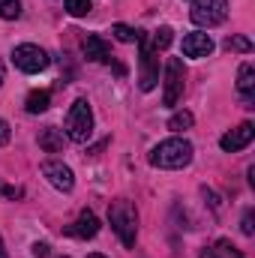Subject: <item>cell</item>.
<instances>
[{
  "mask_svg": "<svg viewBox=\"0 0 255 258\" xmlns=\"http://www.w3.org/2000/svg\"><path fill=\"white\" fill-rule=\"evenodd\" d=\"M0 192L9 195V198H21L24 195V189H18V186H6V183H0Z\"/></svg>",
  "mask_w": 255,
  "mask_h": 258,
  "instance_id": "25",
  "label": "cell"
},
{
  "mask_svg": "<svg viewBox=\"0 0 255 258\" xmlns=\"http://www.w3.org/2000/svg\"><path fill=\"white\" fill-rule=\"evenodd\" d=\"M9 135H12V132H9V123H6V120L0 117V147H3L6 141H9Z\"/></svg>",
  "mask_w": 255,
  "mask_h": 258,
  "instance_id": "26",
  "label": "cell"
},
{
  "mask_svg": "<svg viewBox=\"0 0 255 258\" xmlns=\"http://www.w3.org/2000/svg\"><path fill=\"white\" fill-rule=\"evenodd\" d=\"M66 234H72V237H78V240H90V237L99 234V219H96L90 210H81L78 219H75L72 225H66Z\"/></svg>",
  "mask_w": 255,
  "mask_h": 258,
  "instance_id": "11",
  "label": "cell"
},
{
  "mask_svg": "<svg viewBox=\"0 0 255 258\" xmlns=\"http://www.w3.org/2000/svg\"><path fill=\"white\" fill-rule=\"evenodd\" d=\"M252 138H255V126L252 123H240L237 129H231V132H225V135L219 138V147H222L225 153H237V150L249 147Z\"/></svg>",
  "mask_w": 255,
  "mask_h": 258,
  "instance_id": "9",
  "label": "cell"
},
{
  "mask_svg": "<svg viewBox=\"0 0 255 258\" xmlns=\"http://www.w3.org/2000/svg\"><path fill=\"white\" fill-rule=\"evenodd\" d=\"M189 18L198 27H216L228 18V0H192Z\"/></svg>",
  "mask_w": 255,
  "mask_h": 258,
  "instance_id": "5",
  "label": "cell"
},
{
  "mask_svg": "<svg viewBox=\"0 0 255 258\" xmlns=\"http://www.w3.org/2000/svg\"><path fill=\"white\" fill-rule=\"evenodd\" d=\"M87 258H105V255H99V252H93V255H87Z\"/></svg>",
  "mask_w": 255,
  "mask_h": 258,
  "instance_id": "29",
  "label": "cell"
},
{
  "mask_svg": "<svg viewBox=\"0 0 255 258\" xmlns=\"http://www.w3.org/2000/svg\"><path fill=\"white\" fill-rule=\"evenodd\" d=\"M84 54H87V60H93V63H111V51H108L105 39L96 36V33H90V36L84 39Z\"/></svg>",
  "mask_w": 255,
  "mask_h": 258,
  "instance_id": "13",
  "label": "cell"
},
{
  "mask_svg": "<svg viewBox=\"0 0 255 258\" xmlns=\"http://www.w3.org/2000/svg\"><path fill=\"white\" fill-rule=\"evenodd\" d=\"M63 258H69V255H63Z\"/></svg>",
  "mask_w": 255,
  "mask_h": 258,
  "instance_id": "30",
  "label": "cell"
},
{
  "mask_svg": "<svg viewBox=\"0 0 255 258\" xmlns=\"http://www.w3.org/2000/svg\"><path fill=\"white\" fill-rule=\"evenodd\" d=\"M12 63L18 66L21 72H42L45 66H48V54L39 48V45H30V42H24V45H15L12 48Z\"/></svg>",
  "mask_w": 255,
  "mask_h": 258,
  "instance_id": "7",
  "label": "cell"
},
{
  "mask_svg": "<svg viewBox=\"0 0 255 258\" xmlns=\"http://www.w3.org/2000/svg\"><path fill=\"white\" fill-rule=\"evenodd\" d=\"M0 84H3V60H0Z\"/></svg>",
  "mask_w": 255,
  "mask_h": 258,
  "instance_id": "28",
  "label": "cell"
},
{
  "mask_svg": "<svg viewBox=\"0 0 255 258\" xmlns=\"http://www.w3.org/2000/svg\"><path fill=\"white\" fill-rule=\"evenodd\" d=\"M0 258H9V252H6V246H3V237H0Z\"/></svg>",
  "mask_w": 255,
  "mask_h": 258,
  "instance_id": "27",
  "label": "cell"
},
{
  "mask_svg": "<svg viewBox=\"0 0 255 258\" xmlns=\"http://www.w3.org/2000/svg\"><path fill=\"white\" fill-rule=\"evenodd\" d=\"M201 258H243V255L231 246V240H216V246L213 249H204Z\"/></svg>",
  "mask_w": 255,
  "mask_h": 258,
  "instance_id": "17",
  "label": "cell"
},
{
  "mask_svg": "<svg viewBox=\"0 0 255 258\" xmlns=\"http://www.w3.org/2000/svg\"><path fill=\"white\" fill-rule=\"evenodd\" d=\"M111 33H114V39H120V42H138V36H141V30H132L126 24H114Z\"/></svg>",
  "mask_w": 255,
  "mask_h": 258,
  "instance_id": "21",
  "label": "cell"
},
{
  "mask_svg": "<svg viewBox=\"0 0 255 258\" xmlns=\"http://www.w3.org/2000/svg\"><path fill=\"white\" fill-rule=\"evenodd\" d=\"M21 15V0H0V18L3 21H15Z\"/></svg>",
  "mask_w": 255,
  "mask_h": 258,
  "instance_id": "19",
  "label": "cell"
},
{
  "mask_svg": "<svg viewBox=\"0 0 255 258\" xmlns=\"http://www.w3.org/2000/svg\"><path fill=\"white\" fill-rule=\"evenodd\" d=\"M213 48H216V45H213L210 33L195 30V33H186V36H183V54H186V57H210Z\"/></svg>",
  "mask_w": 255,
  "mask_h": 258,
  "instance_id": "10",
  "label": "cell"
},
{
  "mask_svg": "<svg viewBox=\"0 0 255 258\" xmlns=\"http://www.w3.org/2000/svg\"><path fill=\"white\" fill-rule=\"evenodd\" d=\"M93 9V0H66V12L72 15V18H81V15H87Z\"/></svg>",
  "mask_w": 255,
  "mask_h": 258,
  "instance_id": "20",
  "label": "cell"
},
{
  "mask_svg": "<svg viewBox=\"0 0 255 258\" xmlns=\"http://www.w3.org/2000/svg\"><path fill=\"white\" fill-rule=\"evenodd\" d=\"M171 39H174V30H171L168 24H162L159 30H153V36H150V42H147V45H150L153 51H165V48L171 45Z\"/></svg>",
  "mask_w": 255,
  "mask_h": 258,
  "instance_id": "16",
  "label": "cell"
},
{
  "mask_svg": "<svg viewBox=\"0 0 255 258\" xmlns=\"http://www.w3.org/2000/svg\"><path fill=\"white\" fill-rule=\"evenodd\" d=\"M192 123H195L192 111H174V114L168 117V129H171V132H183V129H189Z\"/></svg>",
  "mask_w": 255,
  "mask_h": 258,
  "instance_id": "18",
  "label": "cell"
},
{
  "mask_svg": "<svg viewBox=\"0 0 255 258\" xmlns=\"http://www.w3.org/2000/svg\"><path fill=\"white\" fill-rule=\"evenodd\" d=\"M48 105H51V93L48 90H33L27 96V102H24L27 114H42V111H48Z\"/></svg>",
  "mask_w": 255,
  "mask_h": 258,
  "instance_id": "15",
  "label": "cell"
},
{
  "mask_svg": "<svg viewBox=\"0 0 255 258\" xmlns=\"http://www.w3.org/2000/svg\"><path fill=\"white\" fill-rule=\"evenodd\" d=\"M42 174H45V180H48L54 189H60V192H72V186H75L72 168H69V165H63V162H57V159L42 162Z\"/></svg>",
  "mask_w": 255,
  "mask_h": 258,
  "instance_id": "8",
  "label": "cell"
},
{
  "mask_svg": "<svg viewBox=\"0 0 255 258\" xmlns=\"http://www.w3.org/2000/svg\"><path fill=\"white\" fill-rule=\"evenodd\" d=\"M63 132H66V138L75 141V144L90 141V135H93V111H90V102L87 99H75L72 102V108L66 114Z\"/></svg>",
  "mask_w": 255,
  "mask_h": 258,
  "instance_id": "3",
  "label": "cell"
},
{
  "mask_svg": "<svg viewBox=\"0 0 255 258\" xmlns=\"http://www.w3.org/2000/svg\"><path fill=\"white\" fill-rule=\"evenodd\" d=\"M162 105L174 108L183 96V84H186V69H183V60L180 57H168L165 60V81H162Z\"/></svg>",
  "mask_w": 255,
  "mask_h": 258,
  "instance_id": "4",
  "label": "cell"
},
{
  "mask_svg": "<svg viewBox=\"0 0 255 258\" xmlns=\"http://www.w3.org/2000/svg\"><path fill=\"white\" fill-rule=\"evenodd\" d=\"M39 147L48 150V153H60V150H63V132L54 129V126L42 129V132H39Z\"/></svg>",
  "mask_w": 255,
  "mask_h": 258,
  "instance_id": "14",
  "label": "cell"
},
{
  "mask_svg": "<svg viewBox=\"0 0 255 258\" xmlns=\"http://www.w3.org/2000/svg\"><path fill=\"white\" fill-rule=\"evenodd\" d=\"M138 45H141V72H138V87L147 93V90H153V87H156V81H159V57H156V51L147 45V36H144V33L138 36Z\"/></svg>",
  "mask_w": 255,
  "mask_h": 258,
  "instance_id": "6",
  "label": "cell"
},
{
  "mask_svg": "<svg viewBox=\"0 0 255 258\" xmlns=\"http://www.w3.org/2000/svg\"><path fill=\"white\" fill-rule=\"evenodd\" d=\"M192 162V144L186 138H165L150 150V165L153 168H165V171H177L186 168Z\"/></svg>",
  "mask_w": 255,
  "mask_h": 258,
  "instance_id": "1",
  "label": "cell"
},
{
  "mask_svg": "<svg viewBox=\"0 0 255 258\" xmlns=\"http://www.w3.org/2000/svg\"><path fill=\"white\" fill-rule=\"evenodd\" d=\"M108 222H111V228H114V234L120 237L123 246H135V237H138V213H135V207L129 204L126 198L111 201Z\"/></svg>",
  "mask_w": 255,
  "mask_h": 258,
  "instance_id": "2",
  "label": "cell"
},
{
  "mask_svg": "<svg viewBox=\"0 0 255 258\" xmlns=\"http://www.w3.org/2000/svg\"><path fill=\"white\" fill-rule=\"evenodd\" d=\"M237 90H240L246 108H252V102H255V66L252 63L240 66V72H237Z\"/></svg>",
  "mask_w": 255,
  "mask_h": 258,
  "instance_id": "12",
  "label": "cell"
},
{
  "mask_svg": "<svg viewBox=\"0 0 255 258\" xmlns=\"http://www.w3.org/2000/svg\"><path fill=\"white\" fill-rule=\"evenodd\" d=\"M225 48H228V51H243V54H249V51H252V42H249L246 36H228V39H225Z\"/></svg>",
  "mask_w": 255,
  "mask_h": 258,
  "instance_id": "22",
  "label": "cell"
},
{
  "mask_svg": "<svg viewBox=\"0 0 255 258\" xmlns=\"http://www.w3.org/2000/svg\"><path fill=\"white\" fill-rule=\"evenodd\" d=\"M30 252H33V258H48L51 255V246H48V243H33Z\"/></svg>",
  "mask_w": 255,
  "mask_h": 258,
  "instance_id": "24",
  "label": "cell"
},
{
  "mask_svg": "<svg viewBox=\"0 0 255 258\" xmlns=\"http://www.w3.org/2000/svg\"><path fill=\"white\" fill-rule=\"evenodd\" d=\"M255 213L252 210H246V213H243V222H240V231H243V234H246V237H252L255 234Z\"/></svg>",
  "mask_w": 255,
  "mask_h": 258,
  "instance_id": "23",
  "label": "cell"
}]
</instances>
